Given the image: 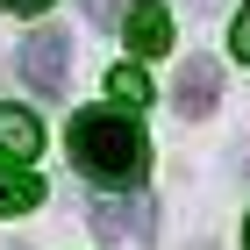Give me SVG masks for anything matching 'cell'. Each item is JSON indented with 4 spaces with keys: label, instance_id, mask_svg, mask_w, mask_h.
I'll list each match as a JSON object with an SVG mask.
<instances>
[{
    "label": "cell",
    "instance_id": "cell-1",
    "mask_svg": "<svg viewBox=\"0 0 250 250\" xmlns=\"http://www.w3.org/2000/svg\"><path fill=\"white\" fill-rule=\"evenodd\" d=\"M64 143L93 186H143V172H150V136L136 129L129 107H79Z\"/></svg>",
    "mask_w": 250,
    "mask_h": 250
},
{
    "label": "cell",
    "instance_id": "cell-2",
    "mask_svg": "<svg viewBox=\"0 0 250 250\" xmlns=\"http://www.w3.org/2000/svg\"><path fill=\"white\" fill-rule=\"evenodd\" d=\"M15 72H21V86H29V93L58 100L64 86H72V36H64L58 21H43L36 36L15 50Z\"/></svg>",
    "mask_w": 250,
    "mask_h": 250
},
{
    "label": "cell",
    "instance_id": "cell-3",
    "mask_svg": "<svg viewBox=\"0 0 250 250\" xmlns=\"http://www.w3.org/2000/svg\"><path fill=\"white\" fill-rule=\"evenodd\" d=\"M86 229H93L100 243H122V236L157 243V200L150 193H136V200H93V208H86Z\"/></svg>",
    "mask_w": 250,
    "mask_h": 250
},
{
    "label": "cell",
    "instance_id": "cell-4",
    "mask_svg": "<svg viewBox=\"0 0 250 250\" xmlns=\"http://www.w3.org/2000/svg\"><path fill=\"white\" fill-rule=\"evenodd\" d=\"M214 100H222V72H214V58H186L179 79H172V107H179L186 122H208Z\"/></svg>",
    "mask_w": 250,
    "mask_h": 250
},
{
    "label": "cell",
    "instance_id": "cell-5",
    "mask_svg": "<svg viewBox=\"0 0 250 250\" xmlns=\"http://www.w3.org/2000/svg\"><path fill=\"white\" fill-rule=\"evenodd\" d=\"M122 43H129V58H165V50H172V15H165V7H129V15H122Z\"/></svg>",
    "mask_w": 250,
    "mask_h": 250
},
{
    "label": "cell",
    "instance_id": "cell-6",
    "mask_svg": "<svg viewBox=\"0 0 250 250\" xmlns=\"http://www.w3.org/2000/svg\"><path fill=\"white\" fill-rule=\"evenodd\" d=\"M0 150L15 157V165H29V157L43 150V122L29 115V107H0Z\"/></svg>",
    "mask_w": 250,
    "mask_h": 250
},
{
    "label": "cell",
    "instance_id": "cell-7",
    "mask_svg": "<svg viewBox=\"0 0 250 250\" xmlns=\"http://www.w3.org/2000/svg\"><path fill=\"white\" fill-rule=\"evenodd\" d=\"M36 200H43V179L15 172V165H0V214H29Z\"/></svg>",
    "mask_w": 250,
    "mask_h": 250
},
{
    "label": "cell",
    "instance_id": "cell-8",
    "mask_svg": "<svg viewBox=\"0 0 250 250\" xmlns=\"http://www.w3.org/2000/svg\"><path fill=\"white\" fill-rule=\"evenodd\" d=\"M107 93H115V107H143V100H150V79H143V58H129V64H115V72H107Z\"/></svg>",
    "mask_w": 250,
    "mask_h": 250
},
{
    "label": "cell",
    "instance_id": "cell-9",
    "mask_svg": "<svg viewBox=\"0 0 250 250\" xmlns=\"http://www.w3.org/2000/svg\"><path fill=\"white\" fill-rule=\"evenodd\" d=\"M229 50L250 64V0H243V15H236V36H229Z\"/></svg>",
    "mask_w": 250,
    "mask_h": 250
},
{
    "label": "cell",
    "instance_id": "cell-10",
    "mask_svg": "<svg viewBox=\"0 0 250 250\" xmlns=\"http://www.w3.org/2000/svg\"><path fill=\"white\" fill-rule=\"evenodd\" d=\"M79 7H86V15H93V21H122V15H129L122 0H79Z\"/></svg>",
    "mask_w": 250,
    "mask_h": 250
},
{
    "label": "cell",
    "instance_id": "cell-11",
    "mask_svg": "<svg viewBox=\"0 0 250 250\" xmlns=\"http://www.w3.org/2000/svg\"><path fill=\"white\" fill-rule=\"evenodd\" d=\"M0 7H15V15H43L50 0H0Z\"/></svg>",
    "mask_w": 250,
    "mask_h": 250
},
{
    "label": "cell",
    "instance_id": "cell-12",
    "mask_svg": "<svg viewBox=\"0 0 250 250\" xmlns=\"http://www.w3.org/2000/svg\"><path fill=\"white\" fill-rule=\"evenodd\" d=\"M243 250H250V222H243Z\"/></svg>",
    "mask_w": 250,
    "mask_h": 250
},
{
    "label": "cell",
    "instance_id": "cell-13",
    "mask_svg": "<svg viewBox=\"0 0 250 250\" xmlns=\"http://www.w3.org/2000/svg\"><path fill=\"white\" fill-rule=\"evenodd\" d=\"M7 250H29V243H7Z\"/></svg>",
    "mask_w": 250,
    "mask_h": 250
},
{
    "label": "cell",
    "instance_id": "cell-14",
    "mask_svg": "<svg viewBox=\"0 0 250 250\" xmlns=\"http://www.w3.org/2000/svg\"><path fill=\"white\" fill-rule=\"evenodd\" d=\"M200 7H214V0H200Z\"/></svg>",
    "mask_w": 250,
    "mask_h": 250
}]
</instances>
